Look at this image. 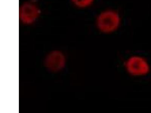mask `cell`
<instances>
[{
	"label": "cell",
	"mask_w": 151,
	"mask_h": 113,
	"mask_svg": "<svg viewBox=\"0 0 151 113\" xmlns=\"http://www.w3.org/2000/svg\"><path fill=\"white\" fill-rule=\"evenodd\" d=\"M73 6L80 10L89 9L94 4L96 0H70Z\"/></svg>",
	"instance_id": "5"
},
{
	"label": "cell",
	"mask_w": 151,
	"mask_h": 113,
	"mask_svg": "<svg viewBox=\"0 0 151 113\" xmlns=\"http://www.w3.org/2000/svg\"><path fill=\"white\" fill-rule=\"evenodd\" d=\"M65 60L64 56L61 52H53L46 57L45 64L48 70L53 72H56L64 68Z\"/></svg>",
	"instance_id": "4"
},
{
	"label": "cell",
	"mask_w": 151,
	"mask_h": 113,
	"mask_svg": "<svg viewBox=\"0 0 151 113\" xmlns=\"http://www.w3.org/2000/svg\"><path fill=\"white\" fill-rule=\"evenodd\" d=\"M125 68L128 73L134 77H144L149 74L151 70L149 62L144 56H130L125 63Z\"/></svg>",
	"instance_id": "3"
},
{
	"label": "cell",
	"mask_w": 151,
	"mask_h": 113,
	"mask_svg": "<svg viewBox=\"0 0 151 113\" xmlns=\"http://www.w3.org/2000/svg\"><path fill=\"white\" fill-rule=\"evenodd\" d=\"M41 14V11L37 3L33 0L23 2L19 9V19L24 25H32L37 21Z\"/></svg>",
	"instance_id": "2"
},
{
	"label": "cell",
	"mask_w": 151,
	"mask_h": 113,
	"mask_svg": "<svg viewBox=\"0 0 151 113\" xmlns=\"http://www.w3.org/2000/svg\"><path fill=\"white\" fill-rule=\"evenodd\" d=\"M122 15L118 10L107 8L100 11L94 20L96 27L100 32L109 34L115 33L122 25Z\"/></svg>",
	"instance_id": "1"
}]
</instances>
